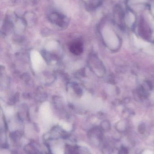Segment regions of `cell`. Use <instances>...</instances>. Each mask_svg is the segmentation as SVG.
Segmentation results:
<instances>
[{
  "instance_id": "6da1fadb",
  "label": "cell",
  "mask_w": 154,
  "mask_h": 154,
  "mask_svg": "<svg viewBox=\"0 0 154 154\" xmlns=\"http://www.w3.org/2000/svg\"><path fill=\"white\" fill-rule=\"evenodd\" d=\"M83 45L80 42H74L70 45V51L74 54L77 55L80 54L83 52Z\"/></svg>"
},
{
  "instance_id": "7a4b0ae2",
  "label": "cell",
  "mask_w": 154,
  "mask_h": 154,
  "mask_svg": "<svg viewBox=\"0 0 154 154\" xmlns=\"http://www.w3.org/2000/svg\"><path fill=\"white\" fill-rule=\"evenodd\" d=\"M138 95L141 98H146L148 95V92L147 89L143 87H140L137 91Z\"/></svg>"
},
{
  "instance_id": "3957f363",
  "label": "cell",
  "mask_w": 154,
  "mask_h": 154,
  "mask_svg": "<svg viewBox=\"0 0 154 154\" xmlns=\"http://www.w3.org/2000/svg\"><path fill=\"white\" fill-rule=\"evenodd\" d=\"M135 20V17L133 14L130 13L128 15L127 18V21L128 23H132L134 22Z\"/></svg>"
},
{
  "instance_id": "277c9868",
  "label": "cell",
  "mask_w": 154,
  "mask_h": 154,
  "mask_svg": "<svg viewBox=\"0 0 154 154\" xmlns=\"http://www.w3.org/2000/svg\"><path fill=\"white\" fill-rule=\"evenodd\" d=\"M103 127L105 130H109L110 128V123L108 121L104 122L103 123Z\"/></svg>"
},
{
  "instance_id": "5b68a950",
  "label": "cell",
  "mask_w": 154,
  "mask_h": 154,
  "mask_svg": "<svg viewBox=\"0 0 154 154\" xmlns=\"http://www.w3.org/2000/svg\"><path fill=\"white\" fill-rule=\"evenodd\" d=\"M146 130V127H145V125L143 124H141L139 126V132L141 134H144V132Z\"/></svg>"
},
{
  "instance_id": "8992f818",
  "label": "cell",
  "mask_w": 154,
  "mask_h": 154,
  "mask_svg": "<svg viewBox=\"0 0 154 154\" xmlns=\"http://www.w3.org/2000/svg\"><path fill=\"white\" fill-rule=\"evenodd\" d=\"M128 150L126 148L122 147L121 148L120 151H119V154H128Z\"/></svg>"
},
{
  "instance_id": "52a82bcc",
  "label": "cell",
  "mask_w": 154,
  "mask_h": 154,
  "mask_svg": "<svg viewBox=\"0 0 154 154\" xmlns=\"http://www.w3.org/2000/svg\"><path fill=\"white\" fill-rule=\"evenodd\" d=\"M134 1L136 2H144L146 0H134Z\"/></svg>"
}]
</instances>
